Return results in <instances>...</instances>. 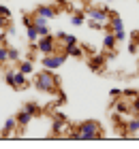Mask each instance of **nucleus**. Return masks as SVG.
Segmentation results:
<instances>
[{
    "label": "nucleus",
    "instance_id": "412c9836",
    "mask_svg": "<svg viewBox=\"0 0 139 149\" xmlns=\"http://www.w3.org/2000/svg\"><path fill=\"white\" fill-rule=\"evenodd\" d=\"M6 60H9V47L0 45V64H4Z\"/></svg>",
    "mask_w": 139,
    "mask_h": 149
},
{
    "label": "nucleus",
    "instance_id": "ddd939ff",
    "mask_svg": "<svg viewBox=\"0 0 139 149\" xmlns=\"http://www.w3.org/2000/svg\"><path fill=\"white\" fill-rule=\"evenodd\" d=\"M66 128V117L64 115H56V119H54V132H62Z\"/></svg>",
    "mask_w": 139,
    "mask_h": 149
},
{
    "label": "nucleus",
    "instance_id": "cd10ccee",
    "mask_svg": "<svg viewBox=\"0 0 139 149\" xmlns=\"http://www.w3.org/2000/svg\"><path fill=\"white\" fill-rule=\"evenodd\" d=\"M116 109L120 111V113H126V104H124V100H122V102H118V104H116Z\"/></svg>",
    "mask_w": 139,
    "mask_h": 149
},
{
    "label": "nucleus",
    "instance_id": "a878e982",
    "mask_svg": "<svg viewBox=\"0 0 139 149\" xmlns=\"http://www.w3.org/2000/svg\"><path fill=\"white\" fill-rule=\"evenodd\" d=\"M122 96H126V98H137V92H135V90H126V92H122Z\"/></svg>",
    "mask_w": 139,
    "mask_h": 149
},
{
    "label": "nucleus",
    "instance_id": "bb28decb",
    "mask_svg": "<svg viewBox=\"0 0 139 149\" xmlns=\"http://www.w3.org/2000/svg\"><path fill=\"white\" fill-rule=\"evenodd\" d=\"M0 15H2V17H11V11L6 9V6H2V4H0Z\"/></svg>",
    "mask_w": 139,
    "mask_h": 149
},
{
    "label": "nucleus",
    "instance_id": "b1692460",
    "mask_svg": "<svg viewBox=\"0 0 139 149\" xmlns=\"http://www.w3.org/2000/svg\"><path fill=\"white\" fill-rule=\"evenodd\" d=\"M13 77H15V70H6V72H4V81H6L9 85H13Z\"/></svg>",
    "mask_w": 139,
    "mask_h": 149
},
{
    "label": "nucleus",
    "instance_id": "6ab92c4d",
    "mask_svg": "<svg viewBox=\"0 0 139 149\" xmlns=\"http://www.w3.org/2000/svg\"><path fill=\"white\" fill-rule=\"evenodd\" d=\"M103 64H105V60H103V58H94L92 62H90V68H92V70H101Z\"/></svg>",
    "mask_w": 139,
    "mask_h": 149
},
{
    "label": "nucleus",
    "instance_id": "2eb2a0df",
    "mask_svg": "<svg viewBox=\"0 0 139 149\" xmlns=\"http://www.w3.org/2000/svg\"><path fill=\"white\" fill-rule=\"evenodd\" d=\"M126 132L128 134H139V117H133L126 124Z\"/></svg>",
    "mask_w": 139,
    "mask_h": 149
},
{
    "label": "nucleus",
    "instance_id": "39448f33",
    "mask_svg": "<svg viewBox=\"0 0 139 149\" xmlns=\"http://www.w3.org/2000/svg\"><path fill=\"white\" fill-rule=\"evenodd\" d=\"M86 17L88 19H94V22L109 24V11L107 9H88L86 11Z\"/></svg>",
    "mask_w": 139,
    "mask_h": 149
},
{
    "label": "nucleus",
    "instance_id": "f3484780",
    "mask_svg": "<svg viewBox=\"0 0 139 149\" xmlns=\"http://www.w3.org/2000/svg\"><path fill=\"white\" fill-rule=\"evenodd\" d=\"M19 70H22L24 74H30V72H34V64L28 62V60L26 62H19Z\"/></svg>",
    "mask_w": 139,
    "mask_h": 149
},
{
    "label": "nucleus",
    "instance_id": "423d86ee",
    "mask_svg": "<svg viewBox=\"0 0 139 149\" xmlns=\"http://www.w3.org/2000/svg\"><path fill=\"white\" fill-rule=\"evenodd\" d=\"M34 13H37V15H43V17H47V19H54L56 15H58V11H56V4H39Z\"/></svg>",
    "mask_w": 139,
    "mask_h": 149
},
{
    "label": "nucleus",
    "instance_id": "4468645a",
    "mask_svg": "<svg viewBox=\"0 0 139 149\" xmlns=\"http://www.w3.org/2000/svg\"><path fill=\"white\" fill-rule=\"evenodd\" d=\"M56 38L62 40L64 45H75V43H77V40H75V36H73V34H66V32H58V34H56Z\"/></svg>",
    "mask_w": 139,
    "mask_h": 149
},
{
    "label": "nucleus",
    "instance_id": "a211bd4d",
    "mask_svg": "<svg viewBox=\"0 0 139 149\" xmlns=\"http://www.w3.org/2000/svg\"><path fill=\"white\" fill-rule=\"evenodd\" d=\"M83 22H86V15H83V13H75V15L71 17L73 26H83Z\"/></svg>",
    "mask_w": 139,
    "mask_h": 149
},
{
    "label": "nucleus",
    "instance_id": "5701e85b",
    "mask_svg": "<svg viewBox=\"0 0 139 149\" xmlns=\"http://www.w3.org/2000/svg\"><path fill=\"white\" fill-rule=\"evenodd\" d=\"M114 34H116V40L120 43V40H124V38H126V30H124V28H120V30H114Z\"/></svg>",
    "mask_w": 139,
    "mask_h": 149
},
{
    "label": "nucleus",
    "instance_id": "dca6fc26",
    "mask_svg": "<svg viewBox=\"0 0 139 149\" xmlns=\"http://www.w3.org/2000/svg\"><path fill=\"white\" fill-rule=\"evenodd\" d=\"M24 109H26L28 113H30L32 117H37V115L41 113V109H39V104H37V102H26V107H24Z\"/></svg>",
    "mask_w": 139,
    "mask_h": 149
},
{
    "label": "nucleus",
    "instance_id": "393cba45",
    "mask_svg": "<svg viewBox=\"0 0 139 149\" xmlns=\"http://www.w3.org/2000/svg\"><path fill=\"white\" fill-rule=\"evenodd\" d=\"M109 96H111V98H120V96H122V92L118 90V87H114V90H109Z\"/></svg>",
    "mask_w": 139,
    "mask_h": 149
},
{
    "label": "nucleus",
    "instance_id": "9d476101",
    "mask_svg": "<svg viewBox=\"0 0 139 149\" xmlns=\"http://www.w3.org/2000/svg\"><path fill=\"white\" fill-rule=\"evenodd\" d=\"M64 53L66 56H73V58H81L83 56V47H79L77 43L75 45H64Z\"/></svg>",
    "mask_w": 139,
    "mask_h": 149
},
{
    "label": "nucleus",
    "instance_id": "4be33fe9",
    "mask_svg": "<svg viewBox=\"0 0 139 149\" xmlns=\"http://www.w3.org/2000/svg\"><path fill=\"white\" fill-rule=\"evenodd\" d=\"M9 60L11 62H17L19 60V51L15 49V47H9Z\"/></svg>",
    "mask_w": 139,
    "mask_h": 149
},
{
    "label": "nucleus",
    "instance_id": "6e6552de",
    "mask_svg": "<svg viewBox=\"0 0 139 149\" xmlns=\"http://www.w3.org/2000/svg\"><path fill=\"white\" fill-rule=\"evenodd\" d=\"M116 43H118V40H116V34H114V32H105V36H103V47H105V49L107 51H114L116 49Z\"/></svg>",
    "mask_w": 139,
    "mask_h": 149
},
{
    "label": "nucleus",
    "instance_id": "f03ea898",
    "mask_svg": "<svg viewBox=\"0 0 139 149\" xmlns=\"http://www.w3.org/2000/svg\"><path fill=\"white\" fill-rule=\"evenodd\" d=\"M34 85H37V90L41 92H47V94H54L56 90H58V79L52 74V70H43L37 74V79H34Z\"/></svg>",
    "mask_w": 139,
    "mask_h": 149
},
{
    "label": "nucleus",
    "instance_id": "20e7f679",
    "mask_svg": "<svg viewBox=\"0 0 139 149\" xmlns=\"http://www.w3.org/2000/svg\"><path fill=\"white\" fill-rule=\"evenodd\" d=\"M64 60H66V53L64 51H54L49 53V56H43V66L47 70H56V68H60L62 64H64Z\"/></svg>",
    "mask_w": 139,
    "mask_h": 149
},
{
    "label": "nucleus",
    "instance_id": "aec40b11",
    "mask_svg": "<svg viewBox=\"0 0 139 149\" xmlns=\"http://www.w3.org/2000/svg\"><path fill=\"white\" fill-rule=\"evenodd\" d=\"M88 26L92 30H105L107 28V24H103V22H94V19H88Z\"/></svg>",
    "mask_w": 139,
    "mask_h": 149
},
{
    "label": "nucleus",
    "instance_id": "f257e3e1",
    "mask_svg": "<svg viewBox=\"0 0 139 149\" xmlns=\"http://www.w3.org/2000/svg\"><path fill=\"white\" fill-rule=\"evenodd\" d=\"M73 139H101V126L96 121H81L77 126V130L71 134Z\"/></svg>",
    "mask_w": 139,
    "mask_h": 149
},
{
    "label": "nucleus",
    "instance_id": "0eeeda50",
    "mask_svg": "<svg viewBox=\"0 0 139 149\" xmlns=\"http://www.w3.org/2000/svg\"><path fill=\"white\" fill-rule=\"evenodd\" d=\"M26 85H28L26 74H24L22 70H15V77H13V85H11V87H15V90H24Z\"/></svg>",
    "mask_w": 139,
    "mask_h": 149
},
{
    "label": "nucleus",
    "instance_id": "473e14b6",
    "mask_svg": "<svg viewBox=\"0 0 139 149\" xmlns=\"http://www.w3.org/2000/svg\"><path fill=\"white\" fill-rule=\"evenodd\" d=\"M86 2H90V0H86Z\"/></svg>",
    "mask_w": 139,
    "mask_h": 149
},
{
    "label": "nucleus",
    "instance_id": "1a4fd4ad",
    "mask_svg": "<svg viewBox=\"0 0 139 149\" xmlns=\"http://www.w3.org/2000/svg\"><path fill=\"white\" fill-rule=\"evenodd\" d=\"M15 119H17V126H19V128H26V126L32 121V115L28 113L26 109H22V111H19V113L15 115Z\"/></svg>",
    "mask_w": 139,
    "mask_h": 149
},
{
    "label": "nucleus",
    "instance_id": "f8f14e48",
    "mask_svg": "<svg viewBox=\"0 0 139 149\" xmlns=\"http://www.w3.org/2000/svg\"><path fill=\"white\" fill-rule=\"evenodd\" d=\"M26 36L30 43H37V38H39V30H37V26L34 24H28L26 26Z\"/></svg>",
    "mask_w": 139,
    "mask_h": 149
},
{
    "label": "nucleus",
    "instance_id": "2f4dec72",
    "mask_svg": "<svg viewBox=\"0 0 139 149\" xmlns=\"http://www.w3.org/2000/svg\"><path fill=\"white\" fill-rule=\"evenodd\" d=\"M105 2H114V0H105Z\"/></svg>",
    "mask_w": 139,
    "mask_h": 149
},
{
    "label": "nucleus",
    "instance_id": "9b49d317",
    "mask_svg": "<svg viewBox=\"0 0 139 149\" xmlns=\"http://www.w3.org/2000/svg\"><path fill=\"white\" fill-rule=\"evenodd\" d=\"M15 128H17V119L15 117H9V119L4 121V126H2V136H9Z\"/></svg>",
    "mask_w": 139,
    "mask_h": 149
},
{
    "label": "nucleus",
    "instance_id": "7ed1b4c3",
    "mask_svg": "<svg viewBox=\"0 0 139 149\" xmlns=\"http://www.w3.org/2000/svg\"><path fill=\"white\" fill-rule=\"evenodd\" d=\"M37 49L43 53V56H49V53L58 51V45H56V38L52 34H45V36H39L37 38Z\"/></svg>",
    "mask_w": 139,
    "mask_h": 149
},
{
    "label": "nucleus",
    "instance_id": "7c9ffc66",
    "mask_svg": "<svg viewBox=\"0 0 139 149\" xmlns=\"http://www.w3.org/2000/svg\"><path fill=\"white\" fill-rule=\"evenodd\" d=\"M52 4H66V0H52Z\"/></svg>",
    "mask_w": 139,
    "mask_h": 149
},
{
    "label": "nucleus",
    "instance_id": "c756f323",
    "mask_svg": "<svg viewBox=\"0 0 139 149\" xmlns=\"http://www.w3.org/2000/svg\"><path fill=\"white\" fill-rule=\"evenodd\" d=\"M133 109H135V111H139V96L135 98V102H133Z\"/></svg>",
    "mask_w": 139,
    "mask_h": 149
},
{
    "label": "nucleus",
    "instance_id": "c85d7f7f",
    "mask_svg": "<svg viewBox=\"0 0 139 149\" xmlns=\"http://www.w3.org/2000/svg\"><path fill=\"white\" fill-rule=\"evenodd\" d=\"M6 24H9V17H2V15H0V30L6 28Z\"/></svg>",
    "mask_w": 139,
    "mask_h": 149
}]
</instances>
